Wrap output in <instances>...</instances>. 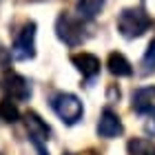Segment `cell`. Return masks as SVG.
<instances>
[{
  "mask_svg": "<svg viewBox=\"0 0 155 155\" xmlns=\"http://www.w3.org/2000/svg\"><path fill=\"white\" fill-rule=\"evenodd\" d=\"M151 29V18L144 9H135V7H129L117 16V31L120 36L126 40H135L140 36H144L146 31Z\"/></svg>",
  "mask_w": 155,
  "mask_h": 155,
  "instance_id": "cell-1",
  "label": "cell"
},
{
  "mask_svg": "<svg viewBox=\"0 0 155 155\" xmlns=\"http://www.w3.org/2000/svg\"><path fill=\"white\" fill-rule=\"evenodd\" d=\"M51 109L55 111V115H58L64 124H69V126L78 124L82 120V113H84V107H82L80 97L73 95V93H58V95H53Z\"/></svg>",
  "mask_w": 155,
  "mask_h": 155,
  "instance_id": "cell-2",
  "label": "cell"
},
{
  "mask_svg": "<svg viewBox=\"0 0 155 155\" xmlns=\"http://www.w3.org/2000/svg\"><path fill=\"white\" fill-rule=\"evenodd\" d=\"M55 33H58V38L69 47L82 45V40L87 38L84 36L82 18H75L71 13H60L58 16V20H55Z\"/></svg>",
  "mask_w": 155,
  "mask_h": 155,
  "instance_id": "cell-3",
  "label": "cell"
},
{
  "mask_svg": "<svg viewBox=\"0 0 155 155\" xmlns=\"http://www.w3.org/2000/svg\"><path fill=\"white\" fill-rule=\"evenodd\" d=\"M11 55L18 62L31 60L36 55V22H27L18 31L16 40H13V47H11Z\"/></svg>",
  "mask_w": 155,
  "mask_h": 155,
  "instance_id": "cell-4",
  "label": "cell"
},
{
  "mask_svg": "<svg viewBox=\"0 0 155 155\" xmlns=\"http://www.w3.org/2000/svg\"><path fill=\"white\" fill-rule=\"evenodd\" d=\"M25 126H27V131H29V137H31V142L36 144V149H38L42 155H49V153H45V146H42V144L49 142V135H51L49 124H47L38 113L29 111V113L25 115Z\"/></svg>",
  "mask_w": 155,
  "mask_h": 155,
  "instance_id": "cell-5",
  "label": "cell"
},
{
  "mask_svg": "<svg viewBox=\"0 0 155 155\" xmlns=\"http://www.w3.org/2000/svg\"><path fill=\"white\" fill-rule=\"evenodd\" d=\"M122 131H124V126H122V120L117 117V113H113L111 109H104L100 115V122H97V135L113 140L117 135H122Z\"/></svg>",
  "mask_w": 155,
  "mask_h": 155,
  "instance_id": "cell-6",
  "label": "cell"
},
{
  "mask_svg": "<svg viewBox=\"0 0 155 155\" xmlns=\"http://www.w3.org/2000/svg\"><path fill=\"white\" fill-rule=\"evenodd\" d=\"M2 87L9 93V100H29L31 97V84L18 73H7Z\"/></svg>",
  "mask_w": 155,
  "mask_h": 155,
  "instance_id": "cell-7",
  "label": "cell"
},
{
  "mask_svg": "<svg viewBox=\"0 0 155 155\" xmlns=\"http://www.w3.org/2000/svg\"><path fill=\"white\" fill-rule=\"evenodd\" d=\"M133 109L140 115L155 113V87H144L133 93Z\"/></svg>",
  "mask_w": 155,
  "mask_h": 155,
  "instance_id": "cell-8",
  "label": "cell"
},
{
  "mask_svg": "<svg viewBox=\"0 0 155 155\" xmlns=\"http://www.w3.org/2000/svg\"><path fill=\"white\" fill-rule=\"evenodd\" d=\"M71 62H73V67H75L84 78H95L97 73H100V67H102L100 60H97L93 53H87V51L73 53V55H71Z\"/></svg>",
  "mask_w": 155,
  "mask_h": 155,
  "instance_id": "cell-9",
  "label": "cell"
},
{
  "mask_svg": "<svg viewBox=\"0 0 155 155\" xmlns=\"http://www.w3.org/2000/svg\"><path fill=\"white\" fill-rule=\"evenodd\" d=\"M107 67H109V71L113 73V75H117V78H129L131 73H133V67H131V62L124 58L122 53H117V51H113L109 55V60H107Z\"/></svg>",
  "mask_w": 155,
  "mask_h": 155,
  "instance_id": "cell-10",
  "label": "cell"
},
{
  "mask_svg": "<svg viewBox=\"0 0 155 155\" xmlns=\"http://www.w3.org/2000/svg\"><path fill=\"white\" fill-rule=\"evenodd\" d=\"M129 155H155V142L149 137H135L126 144Z\"/></svg>",
  "mask_w": 155,
  "mask_h": 155,
  "instance_id": "cell-11",
  "label": "cell"
},
{
  "mask_svg": "<svg viewBox=\"0 0 155 155\" xmlns=\"http://www.w3.org/2000/svg\"><path fill=\"white\" fill-rule=\"evenodd\" d=\"M102 7H104V0H78V13L84 20L95 18Z\"/></svg>",
  "mask_w": 155,
  "mask_h": 155,
  "instance_id": "cell-12",
  "label": "cell"
},
{
  "mask_svg": "<svg viewBox=\"0 0 155 155\" xmlns=\"http://www.w3.org/2000/svg\"><path fill=\"white\" fill-rule=\"evenodd\" d=\"M0 120L7 122V124H13V122L20 120V111L16 107V102L9 100V97H2V100H0Z\"/></svg>",
  "mask_w": 155,
  "mask_h": 155,
  "instance_id": "cell-13",
  "label": "cell"
},
{
  "mask_svg": "<svg viewBox=\"0 0 155 155\" xmlns=\"http://www.w3.org/2000/svg\"><path fill=\"white\" fill-rule=\"evenodd\" d=\"M142 67H144V71H155V38L146 47V53L142 58Z\"/></svg>",
  "mask_w": 155,
  "mask_h": 155,
  "instance_id": "cell-14",
  "label": "cell"
}]
</instances>
